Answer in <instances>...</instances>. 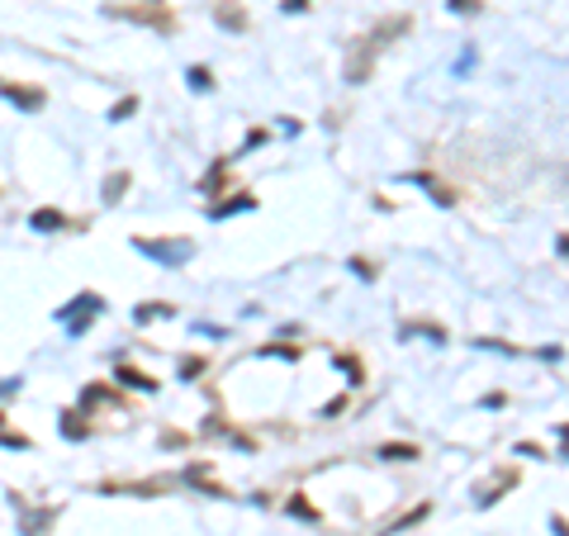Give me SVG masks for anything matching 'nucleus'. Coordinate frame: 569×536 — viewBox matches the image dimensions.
Returning a JSON list of instances; mask_svg holds the SVG:
<instances>
[{"mask_svg":"<svg viewBox=\"0 0 569 536\" xmlns=\"http://www.w3.org/2000/svg\"><path fill=\"white\" fill-rule=\"evenodd\" d=\"M142 257H152V261H162V266H181L194 257V242H152V238H138L133 242Z\"/></svg>","mask_w":569,"mask_h":536,"instance_id":"2","label":"nucleus"},{"mask_svg":"<svg viewBox=\"0 0 569 536\" xmlns=\"http://www.w3.org/2000/svg\"><path fill=\"white\" fill-rule=\"evenodd\" d=\"M123 190H129V171H114V176H110V181H104V200H110V205H114V200H119V195H123Z\"/></svg>","mask_w":569,"mask_h":536,"instance_id":"8","label":"nucleus"},{"mask_svg":"<svg viewBox=\"0 0 569 536\" xmlns=\"http://www.w3.org/2000/svg\"><path fill=\"white\" fill-rule=\"evenodd\" d=\"M29 228H33V234H52V228H67V214L62 209H39L29 219Z\"/></svg>","mask_w":569,"mask_h":536,"instance_id":"3","label":"nucleus"},{"mask_svg":"<svg viewBox=\"0 0 569 536\" xmlns=\"http://www.w3.org/2000/svg\"><path fill=\"white\" fill-rule=\"evenodd\" d=\"M133 110H138V96H129V100H119V105H114V110H110V119L119 123V119H129Z\"/></svg>","mask_w":569,"mask_h":536,"instance_id":"10","label":"nucleus"},{"mask_svg":"<svg viewBox=\"0 0 569 536\" xmlns=\"http://www.w3.org/2000/svg\"><path fill=\"white\" fill-rule=\"evenodd\" d=\"M104 309V299L100 295H77L67 304V309H58V318L67 324V332H86V324H91V318Z\"/></svg>","mask_w":569,"mask_h":536,"instance_id":"1","label":"nucleus"},{"mask_svg":"<svg viewBox=\"0 0 569 536\" xmlns=\"http://www.w3.org/2000/svg\"><path fill=\"white\" fill-rule=\"evenodd\" d=\"M219 24L223 29H247V14L233 6V0H223V6H219Z\"/></svg>","mask_w":569,"mask_h":536,"instance_id":"6","label":"nucleus"},{"mask_svg":"<svg viewBox=\"0 0 569 536\" xmlns=\"http://www.w3.org/2000/svg\"><path fill=\"white\" fill-rule=\"evenodd\" d=\"M119 380L129 385V389H142V395H152V389H157L152 375H142V370H133V366H119Z\"/></svg>","mask_w":569,"mask_h":536,"instance_id":"4","label":"nucleus"},{"mask_svg":"<svg viewBox=\"0 0 569 536\" xmlns=\"http://www.w3.org/2000/svg\"><path fill=\"white\" fill-rule=\"evenodd\" d=\"M451 10H456V14H475L479 0H451Z\"/></svg>","mask_w":569,"mask_h":536,"instance_id":"13","label":"nucleus"},{"mask_svg":"<svg viewBox=\"0 0 569 536\" xmlns=\"http://www.w3.org/2000/svg\"><path fill=\"white\" fill-rule=\"evenodd\" d=\"M284 10H309V0H284Z\"/></svg>","mask_w":569,"mask_h":536,"instance_id":"14","label":"nucleus"},{"mask_svg":"<svg viewBox=\"0 0 569 536\" xmlns=\"http://www.w3.org/2000/svg\"><path fill=\"white\" fill-rule=\"evenodd\" d=\"M385 460H418V446H380Z\"/></svg>","mask_w":569,"mask_h":536,"instance_id":"9","label":"nucleus"},{"mask_svg":"<svg viewBox=\"0 0 569 536\" xmlns=\"http://www.w3.org/2000/svg\"><path fill=\"white\" fill-rule=\"evenodd\" d=\"M62 423H67V437H71V441H81V437H86V423H81L77 414H67Z\"/></svg>","mask_w":569,"mask_h":536,"instance_id":"12","label":"nucleus"},{"mask_svg":"<svg viewBox=\"0 0 569 536\" xmlns=\"http://www.w3.org/2000/svg\"><path fill=\"white\" fill-rule=\"evenodd\" d=\"M257 200H252V195H242L238 190V200H228V205H213V219H228V214H238V209H252Z\"/></svg>","mask_w":569,"mask_h":536,"instance_id":"7","label":"nucleus"},{"mask_svg":"<svg viewBox=\"0 0 569 536\" xmlns=\"http://www.w3.org/2000/svg\"><path fill=\"white\" fill-rule=\"evenodd\" d=\"M6 96L14 105H24V110H39V105H43V91H24V86H6Z\"/></svg>","mask_w":569,"mask_h":536,"instance_id":"5","label":"nucleus"},{"mask_svg":"<svg viewBox=\"0 0 569 536\" xmlns=\"http://www.w3.org/2000/svg\"><path fill=\"white\" fill-rule=\"evenodd\" d=\"M190 86H194V91H209V86H213V77H209L204 67H190Z\"/></svg>","mask_w":569,"mask_h":536,"instance_id":"11","label":"nucleus"}]
</instances>
